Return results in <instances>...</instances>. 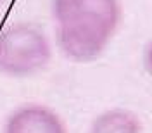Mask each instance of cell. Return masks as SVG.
Returning <instances> with one entry per match:
<instances>
[{
  "mask_svg": "<svg viewBox=\"0 0 152 133\" xmlns=\"http://www.w3.org/2000/svg\"><path fill=\"white\" fill-rule=\"evenodd\" d=\"M56 43L61 54L78 64L94 62L105 52L119 28V0H52Z\"/></svg>",
  "mask_w": 152,
  "mask_h": 133,
  "instance_id": "6da1fadb",
  "label": "cell"
},
{
  "mask_svg": "<svg viewBox=\"0 0 152 133\" xmlns=\"http://www.w3.org/2000/svg\"><path fill=\"white\" fill-rule=\"evenodd\" d=\"M52 61L48 35L35 23H14L0 31V75L28 78Z\"/></svg>",
  "mask_w": 152,
  "mask_h": 133,
  "instance_id": "7a4b0ae2",
  "label": "cell"
},
{
  "mask_svg": "<svg viewBox=\"0 0 152 133\" xmlns=\"http://www.w3.org/2000/svg\"><path fill=\"white\" fill-rule=\"evenodd\" d=\"M2 133H67V126L52 107L28 102L7 116Z\"/></svg>",
  "mask_w": 152,
  "mask_h": 133,
  "instance_id": "3957f363",
  "label": "cell"
},
{
  "mask_svg": "<svg viewBox=\"0 0 152 133\" xmlns=\"http://www.w3.org/2000/svg\"><path fill=\"white\" fill-rule=\"evenodd\" d=\"M86 133H142V121L124 107H111L97 114Z\"/></svg>",
  "mask_w": 152,
  "mask_h": 133,
  "instance_id": "277c9868",
  "label": "cell"
},
{
  "mask_svg": "<svg viewBox=\"0 0 152 133\" xmlns=\"http://www.w3.org/2000/svg\"><path fill=\"white\" fill-rule=\"evenodd\" d=\"M143 66H145V71L152 76V40L147 43L143 52Z\"/></svg>",
  "mask_w": 152,
  "mask_h": 133,
  "instance_id": "5b68a950",
  "label": "cell"
},
{
  "mask_svg": "<svg viewBox=\"0 0 152 133\" xmlns=\"http://www.w3.org/2000/svg\"><path fill=\"white\" fill-rule=\"evenodd\" d=\"M0 2H2V0H0Z\"/></svg>",
  "mask_w": 152,
  "mask_h": 133,
  "instance_id": "8992f818",
  "label": "cell"
}]
</instances>
